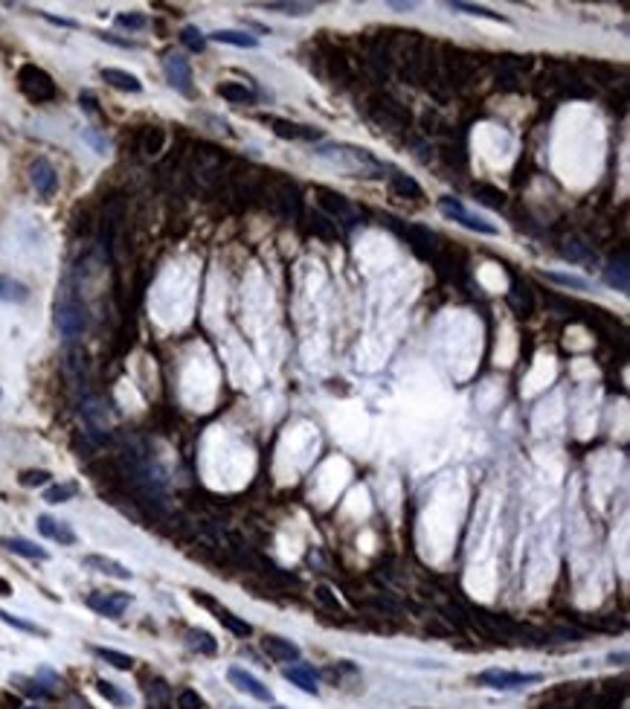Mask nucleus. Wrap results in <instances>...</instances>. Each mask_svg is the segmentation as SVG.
Instances as JSON below:
<instances>
[{"mask_svg": "<svg viewBox=\"0 0 630 709\" xmlns=\"http://www.w3.org/2000/svg\"><path fill=\"white\" fill-rule=\"evenodd\" d=\"M282 675L291 680L294 686H299L305 695H317L320 692V686H317V678H314V671L308 669V666H287Z\"/></svg>", "mask_w": 630, "mask_h": 709, "instance_id": "obj_17", "label": "nucleus"}, {"mask_svg": "<svg viewBox=\"0 0 630 709\" xmlns=\"http://www.w3.org/2000/svg\"><path fill=\"white\" fill-rule=\"evenodd\" d=\"M186 640H189V645L197 651V654H215L218 651V643L212 640V634H207V631H189L186 634Z\"/></svg>", "mask_w": 630, "mask_h": 709, "instance_id": "obj_27", "label": "nucleus"}, {"mask_svg": "<svg viewBox=\"0 0 630 709\" xmlns=\"http://www.w3.org/2000/svg\"><path fill=\"white\" fill-rule=\"evenodd\" d=\"M29 181H32L35 192H38L41 198H52L56 189H59V174H56V169H52V163L44 161V157H38V161L29 166Z\"/></svg>", "mask_w": 630, "mask_h": 709, "instance_id": "obj_8", "label": "nucleus"}, {"mask_svg": "<svg viewBox=\"0 0 630 709\" xmlns=\"http://www.w3.org/2000/svg\"><path fill=\"white\" fill-rule=\"evenodd\" d=\"M177 709H207V703L195 689H183V692L177 695Z\"/></svg>", "mask_w": 630, "mask_h": 709, "instance_id": "obj_36", "label": "nucleus"}, {"mask_svg": "<svg viewBox=\"0 0 630 709\" xmlns=\"http://www.w3.org/2000/svg\"><path fill=\"white\" fill-rule=\"evenodd\" d=\"M392 192L395 195H401V198H412V201H419L421 198V186L412 181L410 174H392Z\"/></svg>", "mask_w": 630, "mask_h": 709, "instance_id": "obj_24", "label": "nucleus"}, {"mask_svg": "<svg viewBox=\"0 0 630 709\" xmlns=\"http://www.w3.org/2000/svg\"><path fill=\"white\" fill-rule=\"evenodd\" d=\"M477 198L482 204H488V207H497V209L506 204V195H502L500 189H494V186H477Z\"/></svg>", "mask_w": 630, "mask_h": 709, "instance_id": "obj_34", "label": "nucleus"}, {"mask_svg": "<svg viewBox=\"0 0 630 709\" xmlns=\"http://www.w3.org/2000/svg\"><path fill=\"white\" fill-rule=\"evenodd\" d=\"M209 38H212V41H218V44L241 47V50H253V47H259V41L253 38V35H247V32H239V29H218V32H212Z\"/></svg>", "mask_w": 630, "mask_h": 709, "instance_id": "obj_21", "label": "nucleus"}, {"mask_svg": "<svg viewBox=\"0 0 630 709\" xmlns=\"http://www.w3.org/2000/svg\"><path fill=\"white\" fill-rule=\"evenodd\" d=\"M0 622H6V625H12V628H17V631H27V634H32V636H50L47 628L29 622V619L15 616V613H9V611H0Z\"/></svg>", "mask_w": 630, "mask_h": 709, "instance_id": "obj_26", "label": "nucleus"}, {"mask_svg": "<svg viewBox=\"0 0 630 709\" xmlns=\"http://www.w3.org/2000/svg\"><path fill=\"white\" fill-rule=\"evenodd\" d=\"M82 105H84V111H90V114H93V111H96V96L84 91V94H82Z\"/></svg>", "mask_w": 630, "mask_h": 709, "instance_id": "obj_40", "label": "nucleus"}, {"mask_svg": "<svg viewBox=\"0 0 630 709\" xmlns=\"http://www.w3.org/2000/svg\"><path fill=\"white\" fill-rule=\"evenodd\" d=\"M163 70H166L169 84L174 87L177 94H183V96L192 94V67H189V61H186L183 56H177V52H169V56L163 59Z\"/></svg>", "mask_w": 630, "mask_h": 709, "instance_id": "obj_6", "label": "nucleus"}, {"mask_svg": "<svg viewBox=\"0 0 630 709\" xmlns=\"http://www.w3.org/2000/svg\"><path fill=\"white\" fill-rule=\"evenodd\" d=\"M102 82H107L117 91H125V94H140L142 91V82L128 73V70H117V67H105L102 70Z\"/></svg>", "mask_w": 630, "mask_h": 709, "instance_id": "obj_15", "label": "nucleus"}, {"mask_svg": "<svg viewBox=\"0 0 630 709\" xmlns=\"http://www.w3.org/2000/svg\"><path fill=\"white\" fill-rule=\"evenodd\" d=\"M96 692L102 695V698H107L111 703H117V706H131V698L122 692V689H117L114 683H107V680H96Z\"/></svg>", "mask_w": 630, "mask_h": 709, "instance_id": "obj_28", "label": "nucleus"}, {"mask_svg": "<svg viewBox=\"0 0 630 709\" xmlns=\"http://www.w3.org/2000/svg\"><path fill=\"white\" fill-rule=\"evenodd\" d=\"M276 709H285V706H276Z\"/></svg>", "mask_w": 630, "mask_h": 709, "instance_id": "obj_43", "label": "nucleus"}, {"mask_svg": "<svg viewBox=\"0 0 630 709\" xmlns=\"http://www.w3.org/2000/svg\"><path fill=\"white\" fill-rule=\"evenodd\" d=\"M264 651H267V657H273L276 663H297L299 660V645H294L291 640L276 636V634L264 636Z\"/></svg>", "mask_w": 630, "mask_h": 709, "instance_id": "obj_13", "label": "nucleus"}, {"mask_svg": "<svg viewBox=\"0 0 630 709\" xmlns=\"http://www.w3.org/2000/svg\"><path fill=\"white\" fill-rule=\"evenodd\" d=\"M12 683L21 689L24 695H29V698H50V689H44L38 680H32V678H24V675H15L12 678Z\"/></svg>", "mask_w": 630, "mask_h": 709, "instance_id": "obj_29", "label": "nucleus"}, {"mask_svg": "<svg viewBox=\"0 0 630 709\" xmlns=\"http://www.w3.org/2000/svg\"><path fill=\"white\" fill-rule=\"evenodd\" d=\"M604 279H607V285H613L616 291H627V256L624 253H619V259H613L607 264V271H604Z\"/></svg>", "mask_w": 630, "mask_h": 709, "instance_id": "obj_20", "label": "nucleus"}, {"mask_svg": "<svg viewBox=\"0 0 630 709\" xmlns=\"http://www.w3.org/2000/svg\"><path fill=\"white\" fill-rule=\"evenodd\" d=\"M180 41H183V47H189L192 52H204L207 50V38H204V32L197 29V27H186L183 32H180Z\"/></svg>", "mask_w": 630, "mask_h": 709, "instance_id": "obj_31", "label": "nucleus"}, {"mask_svg": "<svg viewBox=\"0 0 630 709\" xmlns=\"http://www.w3.org/2000/svg\"><path fill=\"white\" fill-rule=\"evenodd\" d=\"M82 564H84V567H90V570L102 573V576L122 579V581H128V579L134 576L125 564H119V561H114V558H107V555H84V561H82Z\"/></svg>", "mask_w": 630, "mask_h": 709, "instance_id": "obj_14", "label": "nucleus"}, {"mask_svg": "<svg viewBox=\"0 0 630 709\" xmlns=\"http://www.w3.org/2000/svg\"><path fill=\"white\" fill-rule=\"evenodd\" d=\"M543 678L534 675V671H506V669H488L477 675L479 686H488V689H500V692H509V689H520V686H529V683H540Z\"/></svg>", "mask_w": 630, "mask_h": 709, "instance_id": "obj_3", "label": "nucleus"}, {"mask_svg": "<svg viewBox=\"0 0 630 709\" xmlns=\"http://www.w3.org/2000/svg\"><path fill=\"white\" fill-rule=\"evenodd\" d=\"M84 140H87V143H90V146H93V149H96V151H99V154H105V149H107V143H105V140H102V137H99V134H93V131H84Z\"/></svg>", "mask_w": 630, "mask_h": 709, "instance_id": "obj_39", "label": "nucleus"}, {"mask_svg": "<svg viewBox=\"0 0 630 709\" xmlns=\"http://www.w3.org/2000/svg\"><path fill=\"white\" fill-rule=\"evenodd\" d=\"M50 471H41V468H29V471H24L21 474V486H27V488H35V486H47L50 483Z\"/></svg>", "mask_w": 630, "mask_h": 709, "instance_id": "obj_35", "label": "nucleus"}, {"mask_svg": "<svg viewBox=\"0 0 630 709\" xmlns=\"http://www.w3.org/2000/svg\"><path fill=\"white\" fill-rule=\"evenodd\" d=\"M267 9H273V12H282V15H308V12H314V6L311 3H264Z\"/></svg>", "mask_w": 630, "mask_h": 709, "instance_id": "obj_38", "label": "nucleus"}, {"mask_svg": "<svg viewBox=\"0 0 630 709\" xmlns=\"http://www.w3.org/2000/svg\"><path fill=\"white\" fill-rule=\"evenodd\" d=\"M0 596H12V584L6 579H0Z\"/></svg>", "mask_w": 630, "mask_h": 709, "instance_id": "obj_42", "label": "nucleus"}, {"mask_svg": "<svg viewBox=\"0 0 630 709\" xmlns=\"http://www.w3.org/2000/svg\"><path fill=\"white\" fill-rule=\"evenodd\" d=\"M0 546L9 549V553H15V555H21V558H32V561H47L50 558V553H47L44 546L32 544L27 538H3V541H0Z\"/></svg>", "mask_w": 630, "mask_h": 709, "instance_id": "obj_16", "label": "nucleus"}, {"mask_svg": "<svg viewBox=\"0 0 630 709\" xmlns=\"http://www.w3.org/2000/svg\"><path fill=\"white\" fill-rule=\"evenodd\" d=\"M27 299H29V288L24 282L0 274V303H27Z\"/></svg>", "mask_w": 630, "mask_h": 709, "instance_id": "obj_18", "label": "nucleus"}, {"mask_svg": "<svg viewBox=\"0 0 630 709\" xmlns=\"http://www.w3.org/2000/svg\"><path fill=\"white\" fill-rule=\"evenodd\" d=\"M79 494V483H56V486H50L47 491H44V500L47 503H67V500H73Z\"/></svg>", "mask_w": 630, "mask_h": 709, "instance_id": "obj_25", "label": "nucleus"}, {"mask_svg": "<svg viewBox=\"0 0 630 709\" xmlns=\"http://www.w3.org/2000/svg\"><path fill=\"white\" fill-rule=\"evenodd\" d=\"M317 195H320V198H317L320 207L329 209L331 216H340V218H343V216H349V212H352V207H349V201L343 198V195H337V192H331V189H317Z\"/></svg>", "mask_w": 630, "mask_h": 709, "instance_id": "obj_22", "label": "nucleus"}, {"mask_svg": "<svg viewBox=\"0 0 630 709\" xmlns=\"http://www.w3.org/2000/svg\"><path fill=\"white\" fill-rule=\"evenodd\" d=\"M267 126H273V131L285 140H320L322 134L317 128H308V126H299V122H291V119H279V117H264Z\"/></svg>", "mask_w": 630, "mask_h": 709, "instance_id": "obj_11", "label": "nucleus"}, {"mask_svg": "<svg viewBox=\"0 0 630 709\" xmlns=\"http://www.w3.org/2000/svg\"><path fill=\"white\" fill-rule=\"evenodd\" d=\"M84 308L82 306H76V303H61L59 308H56V326L61 329V334H67V338H76V334H82V329H84Z\"/></svg>", "mask_w": 630, "mask_h": 709, "instance_id": "obj_10", "label": "nucleus"}, {"mask_svg": "<svg viewBox=\"0 0 630 709\" xmlns=\"http://www.w3.org/2000/svg\"><path fill=\"white\" fill-rule=\"evenodd\" d=\"M195 602H201L204 608H209V611H215V619L224 625V628H230L236 636H250L253 634V628H250V622H244V619H239L236 613H230L227 608H221V605H215V602L209 599V596H204L201 590H195Z\"/></svg>", "mask_w": 630, "mask_h": 709, "instance_id": "obj_9", "label": "nucleus"}, {"mask_svg": "<svg viewBox=\"0 0 630 709\" xmlns=\"http://www.w3.org/2000/svg\"><path fill=\"white\" fill-rule=\"evenodd\" d=\"M543 276L552 279V282H557V285H564V288H578V291L587 288V279L572 276V274H543Z\"/></svg>", "mask_w": 630, "mask_h": 709, "instance_id": "obj_37", "label": "nucleus"}, {"mask_svg": "<svg viewBox=\"0 0 630 709\" xmlns=\"http://www.w3.org/2000/svg\"><path fill=\"white\" fill-rule=\"evenodd\" d=\"M99 38H102V41H111V44H119V47H134L131 41H122V38H114V35H107V32H102V35H99Z\"/></svg>", "mask_w": 630, "mask_h": 709, "instance_id": "obj_41", "label": "nucleus"}, {"mask_svg": "<svg viewBox=\"0 0 630 709\" xmlns=\"http://www.w3.org/2000/svg\"><path fill=\"white\" fill-rule=\"evenodd\" d=\"M317 154L334 161L340 169H346L352 177H377V174H381V169H384L366 149H357V146H329V149H320Z\"/></svg>", "mask_w": 630, "mask_h": 709, "instance_id": "obj_1", "label": "nucleus"}, {"mask_svg": "<svg viewBox=\"0 0 630 709\" xmlns=\"http://www.w3.org/2000/svg\"><path fill=\"white\" fill-rule=\"evenodd\" d=\"M311 230H314L320 239H326V241H334V239H337V224H334L331 218H326V216H314V218H311Z\"/></svg>", "mask_w": 630, "mask_h": 709, "instance_id": "obj_32", "label": "nucleus"}, {"mask_svg": "<svg viewBox=\"0 0 630 709\" xmlns=\"http://www.w3.org/2000/svg\"><path fill=\"white\" fill-rule=\"evenodd\" d=\"M227 680L239 689V692H244V695H250V698H256V701H264V703H270L273 701V692L259 680V678H253L250 671H244V669H239V666H232L230 671H227Z\"/></svg>", "mask_w": 630, "mask_h": 709, "instance_id": "obj_7", "label": "nucleus"}, {"mask_svg": "<svg viewBox=\"0 0 630 709\" xmlns=\"http://www.w3.org/2000/svg\"><path fill=\"white\" fill-rule=\"evenodd\" d=\"M38 532H41L44 538L61 544V546H73L76 544V532L70 529L64 521H56V518H50V515L38 518Z\"/></svg>", "mask_w": 630, "mask_h": 709, "instance_id": "obj_12", "label": "nucleus"}, {"mask_svg": "<svg viewBox=\"0 0 630 709\" xmlns=\"http://www.w3.org/2000/svg\"><path fill=\"white\" fill-rule=\"evenodd\" d=\"M450 9H456V12H465V15H477V17H491V21H506L500 12H494V9H488V6H474V3H462V0H453L450 3Z\"/></svg>", "mask_w": 630, "mask_h": 709, "instance_id": "obj_30", "label": "nucleus"}, {"mask_svg": "<svg viewBox=\"0 0 630 709\" xmlns=\"http://www.w3.org/2000/svg\"><path fill=\"white\" fill-rule=\"evenodd\" d=\"M93 654H96L99 660H105L107 666L119 669V671L134 669V657H131V654H122V651H114V648H102V645H93Z\"/></svg>", "mask_w": 630, "mask_h": 709, "instance_id": "obj_23", "label": "nucleus"}, {"mask_svg": "<svg viewBox=\"0 0 630 709\" xmlns=\"http://www.w3.org/2000/svg\"><path fill=\"white\" fill-rule=\"evenodd\" d=\"M439 209H442V216H447L450 221L462 224L465 230H474V233H482V236H497V233H500V230H497L491 221H485V218L474 216V212L467 209L459 198H450V195H444V198H439Z\"/></svg>", "mask_w": 630, "mask_h": 709, "instance_id": "obj_2", "label": "nucleus"}, {"mask_svg": "<svg viewBox=\"0 0 630 709\" xmlns=\"http://www.w3.org/2000/svg\"><path fill=\"white\" fill-rule=\"evenodd\" d=\"M17 82H21V91H24L32 102H47V99L56 96V84H52V79L44 73L41 67H35V64L21 67V73H17Z\"/></svg>", "mask_w": 630, "mask_h": 709, "instance_id": "obj_4", "label": "nucleus"}, {"mask_svg": "<svg viewBox=\"0 0 630 709\" xmlns=\"http://www.w3.org/2000/svg\"><path fill=\"white\" fill-rule=\"evenodd\" d=\"M131 605V593H117V590H99L93 596H87V608L96 611L99 616L119 619L122 611Z\"/></svg>", "mask_w": 630, "mask_h": 709, "instance_id": "obj_5", "label": "nucleus"}, {"mask_svg": "<svg viewBox=\"0 0 630 709\" xmlns=\"http://www.w3.org/2000/svg\"><path fill=\"white\" fill-rule=\"evenodd\" d=\"M218 96L221 99H227V102H232V105H253V91L250 87H244L241 82H221L218 84Z\"/></svg>", "mask_w": 630, "mask_h": 709, "instance_id": "obj_19", "label": "nucleus"}, {"mask_svg": "<svg viewBox=\"0 0 630 709\" xmlns=\"http://www.w3.org/2000/svg\"><path fill=\"white\" fill-rule=\"evenodd\" d=\"M114 21H117V27H122V29H142V27L149 24V17L140 15V12H122V15L114 17Z\"/></svg>", "mask_w": 630, "mask_h": 709, "instance_id": "obj_33", "label": "nucleus"}]
</instances>
